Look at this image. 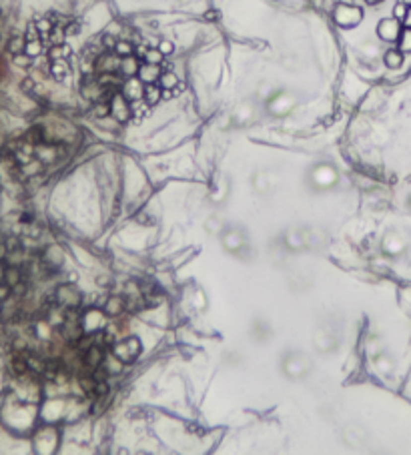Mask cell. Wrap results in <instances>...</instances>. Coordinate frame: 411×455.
Segmentation results:
<instances>
[{
    "label": "cell",
    "mask_w": 411,
    "mask_h": 455,
    "mask_svg": "<svg viewBox=\"0 0 411 455\" xmlns=\"http://www.w3.org/2000/svg\"><path fill=\"white\" fill-rule=\"evenodd\" d=\"M113 353H115V357L121 359L123 363H131V361H135V359L138 357V353H140V343H138L137 337H131V339L119 343V345L115 347Z\"/></svg>",
    "instance_id": "cell-1"
},
{
    "label": "cell",
    "mask_w": 411,
    "mask_h": 455,
    "mask_svg": "<svg viewBox=\"0 0 411 455\" xmlns=\"http://www.w3.org/2000/svg\"><path fill=\"white\" fill-rule=\"evenodd\" d=\"M129 113H131V103L129 98L123 94V92H115L111 96V115L119 121V123H125L129 119Z\"/></svg>",
    "instance_id": "cell-2"
},
{
    "label": "cell",
    "mask_w": 411,
    "mask_h": 455,
    "mask_svg": "<svg viewBox=\"0 0 411 455\" xmlns=\"http://www.w3.org/2000/svg\"><path fill=\"white\" fill-rule=\"evenodd\" d=\"M335 20L341 26H355L359 20H361V10L357 6H349V4H339L335 8Z\"/></svg>",
    "instance_id": "cell-3"
},
{
    "label": "cell",
    "mask_w": 411,
    "mask_h": 455,
    "mask_svg": "<svg viewBox=\"0 0 411 455\" xmlns=\"http://www.w3.org/2000/svg\"><path fill=\"white\" fill-rule=\"evenodd\" d=\"M377 34L383 40H397L399 34H401V28H399L397 18H383L379 22V26H377Z\"/></svg>",
    "instance_id": "cell-4"
},
{
    "label": "cell",
    "mask_w": 411,
    "mask_h": 455,
    "mask_svg": "<svg viewBox=\"0 0 411 455\" xmlns=\"http://www.w3.org/2000/svg\"><path fill=\"white\" fill-rule=\"evenodd\" d=\"M138 78L144 84H155L161 78V65H152V63H142L138 66Z\"/></svg>",
    "instance_id": "cell-5"
},
{
    "label": "cell",
    "mask_w": 411,
    "mask_h": 455,
    "mask_svg": "<svg viewBox=\"0 0 411 455\" xmlns=\"http://www.w3.org/2000/svg\"><path fill=\"white\" fill-rule=\"evenodd\" d=\"M59 297H61L63 303H67V305H70V307H76L80 303V295L72 285H63L59 289Z\"/></svg>",
    "instance_id": "cell-6"
},
{
    "label": "cell",
    "mask_w": 411,
    "mask_h": 455,
    "mask_svg": "<svg viewBox=\"0 0 411 455\" xmlns=\"http://www.w3.org/2000/svg\"><path fill=\"white\" fill-rule=\"evenodd\" d=\"M102 361H105V351H102L100 347H88L86 351V355H84V365H88L90 369H96Z\"/></svg>",
    "instance_id": "cell-7"
},
{
    "label": "cell",
    "mask_w": 411,
    "mask_h": 455,
    "mask_svg": "<svg viewBox=\"0 0 411 455\" xmlns=\"http://www.w3.org/2000/svg\"><path fill=\"white\" fill-rule=\"evenodd\" d=\"M161 96H163V90L159 84H144V100H146L148 107L157 105Z\"/></svg>",
    "instance_id": "cell-8"
},
{
    "label": "cell",
    "mask_w": 411,
    "mask_h": 455,
    "mask_svg": "<svg viewBox=\"0 0 411 455\" xmlns=\"http://www.w3.org/2000/svg\"><path fill=\"white\" fill-rule=\"evenodd\" d=\"M138 55L140 57H144V63H152V65H161V61H163V53L159 50V46L157 48H138Z\"/></svg>",
    "instance_id": "cell-9"
},
{
    "label": "cell",
    "mask_w": 411,
    "mask_h": 455,
    "mask_svg": "<svg viewBox=\"0 0 411 455\" xmlns=\"http://www.w3.org/2000/svg\"><path fill=\"white\" fill-rule=\"evenodd\" d=\"M125 309H127V303H125L121 297H113V299L107 303V307H105L107 315H111V317H117V315H121Z\"/></svg>",
    "instance_id": "cell-10"
},
{
    "label": "cell",
    "mask_w": 411,
    "mask_h": 455,
    "mask_svg": "<svg viewBox=\"0 0 411 455\" xmlns=\"http://www.w3.org/2000/svg\"><path fill=\"white\" fill-rule=\"evenodd\" d=\"M401 63H403V55L399 53V50L391 48V50H387V53H385V65L389 68H399Z\"/></svg>",
    "instance_id": "cell-11"
},
{
    "label": "cell",
    "mask_w": 411,
    "mask_h": 455,
    "mask_svg": "<svg viewBox=\"0 0 411 455\" xmlns=\"http://www.w3.org/2000/svg\"><path fill=\"white\" fill-rule=\"evenodd\" d=\"M177 82H179V78H177L173 72H163L157 84L161 86V90H175V84H177Z\"/></svg>",
    "instance_id": "cell-12"
},
{
    "label": "cell",
    "mask_w": 411,
    "mask_h": 455,
    "mask_svg": "<svg viewBox=\"0 0 411 455\" xmlns=\"http://www.w3.org/2000/svg\"><path fill=\"white\" fill-rule=\"evenodd\" d=\"M94 115L98 119H105L111 115V100H98V105L94 107Z\"/></svg>",
    "instance_id": "cell-13"
},
{
    "label": "cell",
    "mask_w": 411,
    "mask_h": 455,
    "mask_svg": "<svg viewBox=\"0 0 411 455\" xmlns=\"http://www.w3.org/2000/svg\"><path fill=\"white\" fill-rule=\"evenodd\" d=\"M399 44H401V50H411V26H407L405 30H401Z\"/></svg>",
    "instance_id": "cell-14"
},
{
    "label": "cell",
    "mask_w": 411,
    "mask_h": 455,
    "mask_svg": "<svg viewBox=\"0 0 411 455\" xmlns=\"http://www.w3.org/2000/svg\"><path fill=\"white\" fill-rule=\"evenodd\" d=\"M115 50H117V55H119V57H123V59L133 57V46H131L129 42H117Z\"/></svg>",
    "instance_id": "cell-15"
},
{
    "label": "cell",
    "mask_w": 411,
    "mask_h": 455,
    "mask_svg": "<svg viewBox=\"0 0 411 455\" xmlns=\"http://www.w3.org/2000/svg\"><path fill=\"white\" fill-rule=\"evenodd\" d=\"M4 281H6V285H20V273H18V269H6V277H4Z\"/></svg>",
    "instance_id": "cell-16"
},
{
    "label": "cell",
    "mask_w": 411,
    "mask_h": 455,
    "mask_svg": "<svg viewBox=\"0 0 411 455\" xmlns=\"http://www.w3.org/2000/svg\"><path fill=\"white\" fill-rule=\"evenodd\" d=\"M80 387H82L88 395H92V393H94V387H96V381H94V379H90V377H84V379L80 381Z\"/></svg>",
    "instance_id": "cell-17"
},
{
    "label": "cell",
    "mask_w": 411,
    "mask_h": 455,
    "mask_svg": "<svg viewBox=\"0 0 411 455\" xmlns=\"http://www.w3.org/2000/svg\"><path fill=\"white\" fill-rule=\"evenodd\" d=\"M393 14H395V18H397V20H405V16H407V8H405V2L397 4V6H395V10H393Z\"/></svg>",
    "instance_id": "cell-18"
},
{
    "label": "cell",
    "mask_w": 411,
    "mask_h": 455,
    "mask_svg": "<svg viewBox=\"0 0 411 455\" xmlns=\"http://www.w3.org/2000/svg\"><path fill=\"white\" fill-rule=\"evenodd\" d=\"M109 391V385L105 381H96V387H94V395L98 397H105V393Z\"/></svg>",
    "instance_id": "cell-19"
},
{
    "label": "cell",
    "mask_w": 411,
    "mask_h": 455,
    "mask_svg": "<svg viewBox=\"0 0 411 455\" xmlns=\"http://www.w3.org/2000/svg\"><path fill=\"white\" fill-rule=\"evenodd\" d=\"M159 50H161L163 55H171L173 50H175V44H173V42H169V40H163V42L159 44Z\"/></svg>",
    "instance_id": "cell-20"
},
{
    "label": "cell",
    "mask_w": 411,
    "mask_h": 455,
    "mask_svg": "<svg viewBox=\"0 0 411 455\" xmlns=\"http://www.w3.org/2000/svg\"><path fill=\"white\" fill-rule=\"evenodd\" d=\"M22 48H24V42H22V38H14V40L10 42V50H12L14 55H18Z\"/></svg>",
    "instance_id": "cell-21"
},
{
    "label": "cell",
    "mask_w": 411,
    "mask_h": 455,
    "mask_svg": "<svg viewBox=\"0 0 411 455\" xmlns=\"http://www.w3.org/2000/svg\"><path fill=\"white\" fill-rule=\"evenodd\" d=\"M14 371H16V373H24V371H26V361L14 359Z\"/></svg>",
    "instance_id": "cell-22"
},
{
    "label": "cell",
    "mask_w": 411,
    "mask_h": 455,
    "mask_svg": "<svg viewBox=\"0 0 411 455\" xmlns=\"http://www.w3.org/2000/svg\"><path fill=\"white\" fill-rule=\"evenodd\" d=\"M8 293H10V285H2V283H0V301H4L8 297Z\"/></svg>",
    "instance_id": "cell-23"
},
{
    "label": "cell",
    "mask_w": 411,
    "mask_h": 455,
    "mask_svg": "<svg viewBox=\"0 0 411 455\" xmlns=\"http://www.w3.org/2000/svg\"><path fill=\"white\" fill-rule=\"evenodd\" d=\"M105 46H109V48H115V46H117V42H115V38L107 34V36H105Z\"/></svg>",
    "instance_id": "cell-24"
},
{
    "label": "cell",
    "mask_w": 411,
    "mask_h": 455,
    "mask_svg": "<svg viewBox=\"0 0 411 455\" xmlns=\"http://www.w3.org/2000/svg\"><path fill=\"white\" fill-rule=\"evenodd\" d=\"M4 277H6V269L2 263H0V283H4Z\"/></svg>",
    "instance_id": "cell-25"
},
{
    "label": "cell",
    "mask_w": 411,
    "mask_h": 455,
    "mask_svg": "<svg viewBox=\"0 0 411 455\" xmlns=\"http://www.w3.org/2000/svg\"><path fill=\"white\" fill-rule=\"evenodd\" d=\"M6 253H8V247H6V245H2V243H0V259H2V257L6 255Z\"/></svg>",
    "instance_id": "cell-26"
},
{
    "label": "cell",
    "mask_w": 411,
    "mask_h": 455,
    "mask_svg": "<svg viewBox=\"0 0 411 455\" xmlns=\"http://www.w3.org/2000/svg\"><path fill=\"white\" fill-rule=\"evenodd\" d=\"M405 24H407V26H411V10H409V12H407V16H405Z\"/></svg>",
    "instance_id": "cell-27"
},
{
    "label": "cell",
    "mask_w": 411,
    "mask_h": 455,
    "mask_svg": "<svg viewBox=\"0 0 411 455\" xmlns=\"http://www.w3.org/2000/svg\"><path fill=\"white\" fill-rule=\"evenodd\" d=\"M403 2H405V4H411V0H403Z\"/></svg>",
    "instance_id": "cell-28"
},
{
    "label": "cell",
    "mask_w": 411,
    "mask_h": 455,
    "mask_svg": "<svg viewBox=\"0 0 411 455\" xmlns=\"http://www.w3.org/2000/svg\"><path fill=\"white\" fill-rule=\"evenodd\" d=\"M0 405H2V397H0Z\"/></svg>",
    "instance_id": "cell-29"
}]
</instances>
